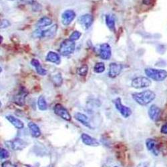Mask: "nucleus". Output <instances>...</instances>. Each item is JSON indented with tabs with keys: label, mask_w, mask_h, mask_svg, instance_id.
<instances>
[{
	"label": "nucleus",
	"mask_w": 167,
	"mask_h": 167,
	"mask_svg": "<svg viewBox=\"0 0 167 167\" xmlns=\"http://www.w3.org/2000/svg\"><path fill=\"white\" fill-rule=\"evenodd\" d=\"M46 60L58 65H59L61 63V58L60 55L54 52H48L46 57Z\"/></svg>",
	"instance_id": "obj_18"
},
{
	"label": "nucleus",
	"mask_w": 167,
	"mask_h": 167,
	"mask_svg": "<svg viewBox=\"0 0 167 167\" xmlns=\"http://www.w3.org/2000/svg\"><path fill=\"white\" fill-rule=\"evenodd\" d=\"M144 72L148 78L156 82H162L167 78V72L165 70L155 68H146Z\"/></svg>",
	"instance_id": "obj_2"
},
{
	"label": "nucleus",
	"mask_w": 167,
	"mask_h": 167,
	"mask_svg": "<svg viewBox=\"0 0 167 167\" xmlns=\"http://www.w3.org/2000/svg\"><path fill=\"white\" fill-rule=\"evenodd\" d=\"M28 94V92L25 88H21L19 92L17 94L14 96V102H15L17 105L20 106H23L25 104V98H26L27 95Z\"/></svg>",
	"instance_id": "obj_11"
},
{
	"label": "nucleus",
	"mask_w": 167,
	"mask_h": 167,
	"mask_svg": "<svg viewBox=\"0 0 167 167\" xmlns=\"http://www.w3.org/2000/svg\"><path fill=\"white\" fill-rule=\"evenodd\" d=\"M116 108L119 111L123 117L127 118L132 114V110L129 107L124 106L121 102V98H117L114 100Z\"/></svg>",
	"instance_id": "obj_6"
},
{
	"label": "nucleus",
	"mask_w": 167,
	"mask_h": 167,
	"mask_svg": "<svg viewBox=\"0 0 167 167\" xmlns=\"http://www.w3.org/2000/svg\"><path fill=\"white\" fill-rule=\"evenodd\" d=\"M42 31L41 29H38L34 31L32 34V37L34 38H42Z\"/></svg>",
	"instance_id": "obj_30"
},
{
	"label": "nucleus",
	"mask_w": 167,
	"mask_h": 167,
	"mask_svg": "<svg viewBox=\"0 0 167 167\" xmlns=\"http://www.w3.org/2000/svg\"><path fill=\"white\" fill-rule=\"evenodd\" d=\"M54 112L57 116H58L60 118L64 119V121H70L72 119L70 114L69 113L67 109L64 107L60 104H57L54 107Z\"/></svg>",
	"instance_id": "obj_7"
},
{
	"label": "nucleus",
	"mask_w": 167,
	"mask_h": 167,
	"mask_svg": "<svg viewBox=\"0 0 167 167\" xmlns=\"http://www.w3.org/2000/svg\"><path fill=\"white\" fill-rule=\"evenodd\" d=\"M31 64L35 68V70L39 75L46 76L48 73L47 70L42 66L41 64L37 59H32L31 60Z\"/></svg>",
	"instance_id": "obj_19"
},
{
	"label": "nucleus",
	"mask_w": 167,
	"mask_h": 167,
	"mask_svg": "<svg viewBox=\"0 0 167 167\" xmlns=\"http://www.w3.org/2000/svg\"><path fill=\"white\" fill-rule=\"evenodd\" d=\"M2 167H16L13 164H12V162L9 161H6L3 162L2 164Z\"/></svg>",
	"instance_id": "obj_32"
},
{
	"label": "nucleus",
	"mask_w": 167,
	"mask_h": 167,
	"mask_svg": "<svg viewBox=\"0 0 167 167\" xmlns=\"http://www.w3.org/2000/svg\"><path fill=\"white\" fill-rule=\"evenodd\" d=\"M76 17V13L72 9H68L64 11L61 14V23L64 25H69Z\"/></svg>",
	"instance_id": "obj_8"
},
{
	"label": "nucleus",
	"mask_w": 167,
	"mask_h": 167,
	"mask_svg": "<svg viewBox=\"0 0 167 167\" xmlns=\"http://www.w3.org/2000/svg\"><path fill=\"white\" fill-rule=\"evenodd\" d=\"M161 132L162 134H167V124L162 125L161 129Z\"/></svg>",
	"instance_id": "obj_33"
},
{
	"label": "nucleus",
	"mask_w": 167,
	"mask_h": 167,
	"mask_svg": "<svg viewBox=\"0 0 167 167\" xmlns=\"http://www.w3.org/2000/svg\"><path fill=\"white\" fill-rule=\"evenodd\" d=\"M7 146L13 150H22L28 146V143L20 138L6 142Z\"/></svg>",
	"instance_id": "obj_5"
},
{
	"label": "nucleus",
	"mask_w": 167,
	"mask_h": 167,
	"mask_svg": "<svg viewBox=\"0 0 167 167\" xmlns=\"http://www.w3.org/2000/svg\"><path fill=\"white\" fill-rule=\"evenodd\" d=\"M81 35H82L81 32H80L79 31H74L73 33L70 35V39H71L72 41H76L80 39V38L81 37Z\"/></svg>",
	"instance_id": "obj_28"
},
{
	"label": "nucleus",
	"mask_w": 167,
	"mask_h": 167,
	"mask_svg": "<svg viewBox=\"0 0 167 167\" xmlns=\"http://www.w3.org/2000/svg\"><path fill=\"white\" fill-rule=\"evenodd\" d=\"M29 130H30L32 136L34 138H38L41 136V130L39 126L33 122H30L28 124Z\"/></svg>",
	"instance_id": "obj_17"
},
{
	"label": "nucleus",
	"mask_w": 167,
	"mask_h": 167,
	"mask_svg": "<svg viewBox=\"0 0 167 167\" xmlns=\"http://www.w3.org/2000/svg\"><path fill=\"white\" fill-rule=\"evenodd\" d=\"M156 145H157V142L154 139H148L146 140V147L148 150L152 152L155 156H158V152L156 148Z\"/></svg>",
	"instance_id": "obj_20"
},
{
	"label": "nucleus",
	"mask_w": 167,
	"mask_h": 167,
	"mask_svg": "<svg viewBox=\"0 0 167 167\" xmlns=\"http://www.w3.org/2000/svg\"><path fill=\"white\" fill-rule=\"evenodd\" d=\"M78 21L86 30H87L92 25L94 22V17L90 14H85L79 18Z\"/></svg>",
	"instance_id": "obj_13"
},
{
	"label": "nucleus",
	"mask_w": 167,
	"mask_h": 167,
	"mask_svg": "<svg viewBox=\"0 0 167 167\" xmlns=\"http://www.w3.org/2000/svg\"><path fill=\"white\" fill-rule=\"evenodd\" d=\"M112 50L111 47L108 43H104L100 47V57L101 59L108 60L111 58Z\"/></svg>",
	"instance_id": "obj_9"
},
{
	"label": "nucleus",
	"mask_w": 167,
	"mask_h": 167,
	"mask_svg": "<svg viewBox=\"0 0 167 167\" xmlns=\"http://www.w3.org/2000/svg\"><path fill=\"white\" fill-rule=\"evenodd\" d=\"M151 80L149 78L144 77V76H140V77H137L132 80L131 86L132 88L135 89H142L148 88L151 85Z\"/></svg>",
	"instance_id": "obj_4"
},
{
	"label": "nucleus",
	"mask_w": 167,
	"mask_h": 167,
	"mask_svg": "<svg viewBox=\"0 0 167 167\" xmlns=\"http://www.w3.org/2000/svg\"><path fill=\"white\" fill-rule=\"evenodd\" d=\"M9 157V152L8 150L5 149V148H1L0 150V157L1 159H6L8 158Z\"/></svg>",
	"instance_id": "obj_29"
},
{
	"label": "nucleus",
	"mask_w": 167,
	"mask_h": 167,
	"mask_svg": "<svg viewBox=\"0 0 167 167\" xmlns=\"http://www.w3.org/2000/svg\"><path fill=\"white\" fill-rule=\"evenodd\" d=\"M123 68L122 65L119 63H111L109 66L108 76L111 78H115L121 73Z\"/></svg>",
	"instance_id": "obj_10"
},
{
	"label": "nucleus",
	"mask_w": 167,
	"mask_h": 167,
	"mask_svg": "<svg viewBox=\"0 0 167 167\" xmlns=\"http://www.w3.org/2000/svg\"><path fill=\"white\" fill-rule=\"evenodd\" d=\"M57 30H58V25L56 24H54L50 28L47 29V30L44 31H42V38H51L54 37V36L56 34Z\"/></svg>",
	"instance_id": "obj_21"
},
{
	"label": "nucleus",
	"mask_w": 167,
	"mask_h": 167,
	"mask_svg": "<svg viewBox=\"0 0 167 167\" xmlns=\"http://www.w3.org/2000/svg\"><path fill=\"white\" fill-rule=\"evenodd\" d=\"M88 67L86 64H84V65H82V66H80L78 69L77 72L80 76H86L87 74H88Z\"/></svg>",
	"instance_id": "obj_26"
},
{
	"label": "nucleus",
	"mask_w": 167,
	"mask_h": 167,
	"mask_svg": "<svg viewBox=\"0 0 167 167\" xmlns=\"http://www.w3.org/2000/svg\"><path fill=\"white\" fill-rule=\"evenodd\" d=\"M53 82L54 83L56 86H60L61 84H62V78L60 74H58L54 76L52 78Z\"/></svg>",
	"instance_id": "obj_27"
},
{
	"label": "nucleus",
	"mask_w": 167,
	"mask_h": 167,
	"mask_svg": "<svg viewBox=\"0 0 167 167\" xmlns=\"http://www.w3.org/2000/svg\"><path fill=\"white\" fill-rule=\"evenodd\" d=\"M21 1L30 5H34V3H35V0H21Z\"/></svg>",
	"instance_id": "obj_35"
},
{
	"label": "nucleus",
	"mask_w": 167,
	"mask_h": 167,
	"mask_svg": "<svg viewBox=\"0 0 167 167\" xmlns=\"http://www.w3.org/2000/svg\"><path fill=\"white\" fill-rule=\"evenodd\" d=\"M94 72L97 74H101L105 70V65L103 62H98L94 65L93 68Z\"/></svg>",
	"instance_id": "obj_25"
},
{
	"label": "nucleus",
	"mask_w": 167,
	"mask_h": 167,
	"mask_svg": "<svg viewBox=\"0 0 167 167\" xmlns=\"http://www.w3.org/2000/svg\"><path fill=\"white\" fill-rule=\"evenodd\" d=\"M148 114L151 121H157L160 117V114H161V109L157 105L152 104L148 109Z\"/></svg>",
	"instance_id": "obj_15"
},
{
	"label": "nucleus",
	"mask_w": 167,
	"mask_h": 167,
	"mask_svg": "<svg viewBox=\"0 0 167 167\" xmlns=\"http://www.w3.org/2000/svg\"><path fill=\"white\" fill-rule=\"evenodd\" d=\"M74 118L76 121L80 122L84 126L88 127L90 129H93L92 126H91V124H90L89 121L88 117L86 114H82L81 112H76L74 114Z\"/></svg>",
	"instance_id": "obj_14"
},
{
	"label": "nucleus",
	"mask_w": 167,
	"mask_h": 167,
	"mask_svg": "<svg viewBox=\"0 0 167 167\" xmlns=\"http://www.w3.org/2000/svg\"><path fill=\"white\" fill-rule=\"evenodd\" d=\"M132 98L140 106H147L156 98L155 93L152 90H144L141 92H135L132 94Z\"/></svg>",
	"instance_id": "obj_1"
},
{
	"label": "nucleus",
	"mask_w": 167,
	"mask_h": 167,
	"mask_svg": "<svg viewBox=\"0 0 167 167\" xmlns=\"http://www.w3.org/2000/svg\"><path fill=\"white\" fill-rule=\"evenodd\" d=\"M0 38H1V43H2V39H3V37H2V36H1V37H0Z\"/></svg>",
	"instance_id": "obj_37"
},
{
	"label": "nucleus",
	"mask_w": 167,
	"mask_h": 167,
	"mask_svg": "<svg viewBox=\"0 0 167 167\" xmlns=\"http://www.w3.org/2000/svg\"><path fill=\"white\" fill-rule=\"evenodd\" d=\"M114 167H118V166H114Z\"/></svg>",
	"instance_id": "obj_39"
},
{
	"label": "nucleus",
	"mask_w": 167,
	"mask_h": 167,
	"mask_svg": "<svg viewBox=\"0 0 167 167\" xmlns=\"http://www.w3.org/2000/svg\"><path fill=\"white\" fill-rule=\"evenodd\" d=\"M52 24V20L51 18L44 16L42 18H40L38 21L37 24H36V27L38 29H42L43 28H45L47 26H49Z\"/></svg>",
	"instance_id": "obj_22"
},
{
	"label": "nucleus",
	"mask_w": 167,
	"mask_h": 167,
	"mask_svg": "<svg viewBox=\"0 0 167 167\" xmlns=\"http://www.w3.org/2000/svg\"><path fill=\"white\" fill-rule=\"evenodd\" d=\"M81 139L82 143L87 145V146L90 147H98L100 145V143L96 139L90 136L88 134L86 133H82L81 135Z\"/></svg>",
	"instance_id": "obj_12"
},
{
	"label": "nucleus",
	"mask_w": 167,
	"mask_h": 167,
	"mask_svg": "<svg viewBox=\"0 0 167 167\" xmlns=\"http://www.w3.org/2000/svg\"><path fill=\"white\" fill-rule=\"evenodd\" d=\"M76 48L74 41L71 39H65L60 46V53L64 56H67L73 54Z\"/></svg>",
	"instance_id": "obj_3"
},
{
	"label": "nucleus",
	"mask_w": 167,
	"mask_h": 167,
	"mask_svg": "<svg viewBox=\"0 0 167 167\" xmlns=\"http://www.w3.org/2000/svg\"><path fill=\"white\" fill-rule=\"evenodd\" d=\"M38 106L39 110L42 111L46 110L48 108V104H47V102L45 99V98L43 96H40L38 99Z\"/></svg>",
	"instance_id": "obj_24"
},
{
	"label": "nucleus",
	"mask_w": 167,
	"mask_h": 167,
	"mask_svg": "<svg viewBox=\"0 0 167 167\" xmlns=\"http://www.w3.org/2000/svg\"><path fill=\"white\" fill-rule=\"evenodd\" d=\"M6 119L17 129H22L24 127V124L22 121H21L19 118H17L13 116L8 115L6 117Z\"/></svg>",
	"instance_id": "obj_16"
},
{
	"label": "nucleus",
	"mask_w": 167,
	"mask_h": 167,
	"mask_svg": "<svg viewBox=\"0 0 167 167\" xmlns=\"http://www.w3.org/2000/svg\"><path fill=\"white\" fill-rule=\"evenodd\" d=\"M105 20H106V24L107 27L110 29V30L112 32L115 31V20L114 17L108 14L105 17Z\"/></svg>",
	"instance_id": "obj_23"
},
{
	"label": "nucleus",
	"mask_w": 167,
	"mask_h": 167,
	"mask_svg": "<svg viewBox=\"0 0 167 167\" xmlns=\"http://www.w3.org/2000/svg\"><path fill=\"white\" fill-rule=\"evenodd\" d=\"M11 25V24L9 21L8 20H2L1 21V24H0V27H1V29H5L9 27Z\"/></svg>",
	"instance_id": "obj_31"
},
{
	"label": "nucleus",
	"mask_w": 167,
	"mask_h": 167,
	"mask_svg": "<svg viewBox=\"0 0 167 167\" xmlns=\"http://www.w3.org/2000/svg\"><path fill=\"white\" fill-rule=\"evenodd\" d=\"M10 1H14V0H10Z\"/></svg>",
	"instance_id": "obj_38"
},
{
	"label": "nucleus",
	"mask_w": 167,
	"mask_h": 167,
	"mask_svg": "<svg viewBox=\"0 0 167 167\" xmlns=\"http://www.w3.org/2000/svg\"><path fill=\"white\" fill-rule=\"evenodd\" d=\"M143 3L144 5L148 6L152 3V0H143Z\"/></svg>",
	"instance_id": "obj_36"
},
{
	"label": "nucleus",
	"mask_w": 167,
	"mask_h": 167,
	"mask_svg": "<svg viewBox=\"0 0 167 167\" xmlns=\"http://www.w3.org/2000/svg\"><path fill=\"white\" fill-rule=\"evenodd\" d=\"M149 166V162H143L138 165L137 167H148Z\"/></svg>",
	"instance_id": "obj_34"
}]
</instances>
